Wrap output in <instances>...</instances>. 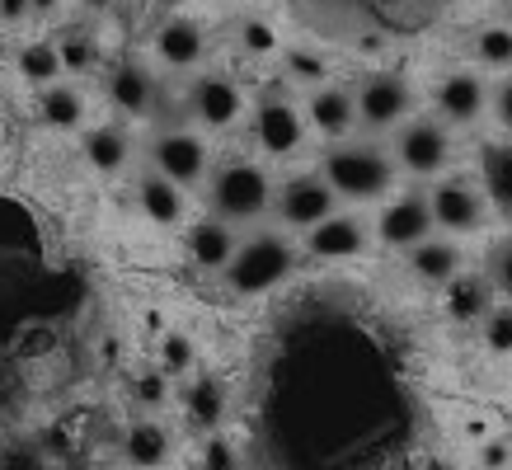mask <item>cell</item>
Wrapping results in <instances>:
<instances>
[{
  "label": "cell",
  "instance_id": "f35d334b",
  "mask_svg": "<svg viewBox=\"0 0 512 470\" xmlns=\"http://www.w3.org/2000/svg\"><path fill=\"white\" fill-rule=\"evenodd\" d=\"M29 15H33L29 0H0V19H5V24H24Z\"/></svg>",
  "mask_w": 512,
  "mask_h": 470
},
{
  "label": "cell",
  "instance_id": "7402d4cb",
  "mask_svg": "<svg viewBox=\"0 0 512 470\" xmlns=\"http://www.w3.org/2000/svg\"><path fill=\"white\" fill-rule=\"evenodd\" d=\"M109 99L118 113H146L151 109V99H156V80H151V71L137 62H123L113 66L109 76Z\"/></svg>",
  "mask_w": 512,
  "mask_h": 470
},
{
  "label": "cell",
  "instance_id": "603a6c76",
  "mask_svg": "<svg viewBox=\"0 0 512 470\" xmlns=\"http://www.w3.org/2000/svg\"><path fill=\"white\" fill-rule=\"evenodd\" d=\"M132 156V141H127L123 127H94L85 132V160H90L99 174H118Z\"/></svg>",
  "mask_w": 512,
  "mask_h": 470
},
{
  "label": "cell",
  "instance_id": "5bb4252c",
  "mask_svg": "<svg viewBox=\"0 0 512 470\" xmlns=\"http://www.w3.org/2000/svg\"><path fill=\"white\" fill-rule=\"evenodd\" d=\"M306 250L315 259H353V254L367 250V226L348 217V212H334V217H325L320 226L306 231Z\"/></svg>",
  "mask_w": 512,
  "mask_h": 470
},
{
  "label": "cell",
  "instance_id": "484cf974",
  "mask_svg": "<svg viewBox=\"0 0 512 470\" xmlns=\"http://www.w3.org/2000/svg\"><path fill=\"white\" fill-rule=\"evenodd\" d=\"M38 118H43L47 127H57V132L80 127V118H85V99H80L71 85H47L43 99H38Z\"/></svg>",
  "mask_w": 512,
  "mask_h": 470
},
{
  "label": "cell",
  "instance_id": "74e56055",
  "mask_svg": "<svg viewBox=\"0 0 512 470\" xmlns=\"http://www.w3.org/2000/svg\"><path fill=\"white\" fill-rule=\"evenodd\" d=\"M494 118H498V123H503V127H508V132H512V76H508V80H503V85H498V90H494Z\"/></svg>",
  "mask_w": 512,
  "mask_h": 470
},
{
  "label": "cell",
  "instance_id": "d4e9b609",
  "mask_svg": "<svg viewBox=\"0 0 512 470\" xmlns=\"http://www.w3.org/2000/svg\"><path fill=\"white\" fill-rule=\"evenodd\" d=\"M19 76L29 80V85H57V76H66L62 66V47L47 43V38H38V43H29L24 52H19Z\"/></svg>",
  "mask_w": 512,
  "mask_h": 470
},
{
  "label": "cell",
  "instance_id": "8992f818",
  "mask_svg": "<svg viewBox=\"0 0 512 470\" xmlns=\"http://www.w3.org/2000/svg\"><path fill=\"white\" fill-rule=\"evenodd\" d=\"M414 104V90H409V80L404 76H367L362 80V90H357V123L372 127V132H386V127H400L404 113Z\"/></svg>",
  "mask_w": 512,
  "mask_h": 470
},
{
  "label": "cell",
  "instance_id": "836d02e7",
  "mask_svg": "<svg viewBox=\"0 0 512 470\" xmlns=\"http://www.w3.org/2000/svg\"><path fill=\"white\" fill-rule=\"evenodd\" d=\"M240 38H245L249 52H273V47H278V38H273V29H268L264 19H245V24H240Z\"/></svg>",
  "mask_w": 512,
  "mask_h": 470
},
{
  "label": "cell",
  "instance_id": "d6a6232c",
  "mask_svg": "<svg viewBox=\"0 0 512 470\" xmlns=\"http://www.w3.org/2000/svg\"><path fill=\"white\" fill-rule=\"evenodd\" d=\"M287 71L296 80H325V57H315V52H287Z\"/></svg>",
  "mask_w": 512,
  "mask_h": 470
},
{
  "label": "cell",
  "instance_id": "ffe728a7",
  "mask_svg": "<svg viewBox=\"0 0 512 470\" xmlns=\"http://www.w3.org/2000/svg\"><path fill=\"white\" fill-rule=\"evenodd\" d=\"M306 113H311V127H315V132H325V137H343V132L357 123V94L325 85V90L311 94Z\"/></svg>",
  "mask_w": 512,
  "mask_h": 470
},
{
  "label": "cell",
  "instance_id": "e575fe53",
  "mask_svg": "<svg viewBox=\"0 0 512 470\" xmlns=\"http://www.w3.org/2000/svg\"><path fill=\"white\" fill-rule=\"evenodd\" d=\"M0 470H47V461L38 447H15V452L0 456Z\"/></svg>",
  "mask_w": 512,
  "mask_h": 470
},
{
  "label": "cell",
  "instance_id": "4fadbf2b",
  "mask_svg": "<svg viewBox=\"0 0 512 470\" xmlns=\"http://www.w3.org/2000/svg\"><path fill=\"white\" fill-rule=\"evenodd\" d=\"M245 109V99L235 90V80L226 76H198L193 90H188V113L198 118L202 127H231Z\"/></svg>",
  "mask_w": 512,
  "mask_h": 470
},
{
  "label": "cell",
  "instance_id": "d590c367",
  "mask_svg": "<svg viewBox=\"0 0 512 470\" xmlns=\"http://www.w3.org/2000/svg\"><path fill=\"white\" fill-rule=\"evenodd\" d=\"M480 461H484V470H508L512 466V442L508 438L484 442V447H480Z\"/></svg>",
  "mask_w": 512,
  "mask_h": 470
},
{
  "label": "cell",
  "instance_id": "f546056e",
  "mask_svg": "<svg viewBox=\"0 0 512 470\" xmlns=\"http://www.w3.org/2000/svg\"><path fill=\"white\" fill-rule=\"evenodd\" d=\"M480 325H484V348L494 358H512V301L508 306H494Z\"/></svg>",
  "mask_w": 512,
  "mask_h": 470
},
{
  "label": "cell",
  "instance_id": "3957f363",
  "mask_svg": "<svg viewBox=\"0 0 512 470\" xmlns=\"http://www.w3.org/2000/svg\"><path fill=\"white\" fill-rule=\"evenodd\" d=\"M268 203H273V184L259 165L231 160L212 174V207L221 221H254L268 212Z\"/></svg>",
  "mask_w": 512,
  "mask_h": 470
},
{
  "label": "cell",
  "instance_id": "8d00e7d4",
  "mask_svg": "<svg viewBox=\"0 0 512 470\" xmlns=\"http://www.w3.org/2000/svg\"><path fill=\"white\" fill-rule=\"evenodd\" d=\"M494 287L512 301V245H503V250L494 254Z\"/></svg>",
  "mask_w": 512,
  "mask_h": 470
},
{
  "label": "cell",
  "instance_id": "4dcf8cb0",
  "mask_svg": "<svg viewBox=\"0 0 512 470\" xmlns=\"http://www.w3.org/2000/svg\"><path fill=\"white\" fill-rule=\"evenodd\" d=\"M57 47H62L66 76H85V71H94V62H99V47H94V38H85V33H66V38H57Z\"/></svg>",
  "mask_w": 512,
  "mask_h": 470
},
{
  "label": "cell",
  "instance_id": "44dd1931",
  "mask_svg": "<svg viewBox=\"0 0 512 470\" xmlns=\"http://www.w3.org/2000/svg\"><path fill=\"white\" fill-rule=\"evenodd\" d=\"M137 203L156 226H179V221H184V188L156 170L137 184Z\"/></svg>",
  "mask_w": 512,
  "mask_h": 470
},
{
  "label": "cell",
  "instance_id": "83f0119b",
  "mask_svg": "<svg viewBox=\"0 0 512 470\" xmlns=\"http://www.w3.org/2000/svg\"><path fill=\"white\" fill-rule=\"evenodd\" d=\"M156 367H160V372H170V376H193V372H198V353H193V344H188V334L170 329V334L160 339Z\"/></svg>",
  "mask_w": 512,
  "mask_h": 470
},
{
  "label": "cell",
  "instance_id": "d6986e66",
  "mask_svg": "<svg viewBox=\"0 0 512 470\" xmlns=\"http://www.w3.org/2000/svg\"><path fill=\"white\" fill-rule=\"evenodd\" d=\"M409 268H414V278L428 282V287H447L456 273H461V250L451 245V240H423L409 250Z\"/></svg>",
  "mask_w": 512,
  "mask_h": 470
},
{
  "label": "cell",
  "instance_id": "52a82bcc",
  "mask_svg": "<svg viewBox=\"0 0 512 470\" xmlns=\"http://www.w3.org/2000/svg\"><path fill=\"white\" fill-rule=\"evenodd\" d=\"M179 409H184V423L207 438V433H221V423L231 414V391H226V381L217 372H193L184 381V391H179Z\"/></svg>",
  "mask_w": 512,
  "mask_h": 470
},
{
  "label": "cell",
  "instance_id": "e0dca14e",
  "mask_svg": "<svg viewBox=\"0 0 512 470\" xmlns=\"http://www.w3.org/2000/svg\"><path fill=\"white\" fill-rule=\"evenodd\" d=\"M235 235H231V221L221 217H202L198 226H188V259L198 268H226L235 259Z\"/></svg>",
  "mask_w": 512,
  "mask_h": 470
},
{
  "label": "cell",
  "instance_id": "b9f144b4",
  "mask_svg": "<svg viewBox=\"0 0 512 470\" xmlns=\"http://www.w3.org/2000/svg\"><path fill=\"white\" fill-rule=\"evenodd\" d=\"M160 5H184V0H160Z\"/></svg>",
  "mask_w": 512,
  "mask_h": 470
},
{
  "label": "cell",
  "instance_id": "9a60e30c",
  "mask_svg": "<svg viewBox=\"0 0 512 470\" xmlns=\"http://www.w3.org/2000/svg\"><path fill=\"white\" fill-rule=\"evenodd\" d=\"M489 94H484V80L470 76V71H451L442 85H437V113L456 127H470L484 113Z\"/></svg>",
  "mask_w": 512,
  "mask_h": 470
},
{
  "label": "cell",
  "instance_id": "7bdbcfd3",
  "mask_svg": "<svg viewBox=\"0 0 512 470\" xmlns=\"http://www.w3.org/2000/svg\"><path fill=\"white\" fill-rule=\"evenodd\" d=\"M508 24H512V0H508Z\"/></svg>",
  "mask_w": 512,
  "mask_h": 470
},
{
  "label": "cell",
  "instance_id": "ac0fdd59",
  "mask_svg": "<svg viewBox=\"0 0 512 470\" xmlns=\"http://www.w3.org/2000/svg\"><path fill=\"white\" fill-rule=\"evenodd\" d=\"M489 311H494V287L484 278L456 273V278L447 282V315L456 325H475V320H484Z\"/></svg>",
  "mask_w": 512,
  "mask_h": 470
},
{
  "label": "cell",
  "instance_id": "277c9868",
  "mask_svg": "<svg viewBox=\"0 0 512 470\" xmlns=\"http://www.w3.org/2000/svg\"><path fill=\"white\" fill-rule=\"evenodd\" d=\"M334 203H339V193L329 188L325 174H292L278 188V217L296 231H311L325 217H334Z\"/></svg>",
  "mask_w": 512,
  "mask_h": 470
},
{
  "label": "cell",
  "instance_id": "ba28073f",
  "mask_svg": "<svg viewBox=\"0 0 512 470\" xmlns=\"http://www.w3.org/2000/svg\"><path fill=\"white\" fill-rule=\"evenodd\" d=\"M118 452H123L127 470H165L174 461V428L156 414H141L123 428Z\"/></svg>",
  "mask_w": 512,
  "mask_h": 470
},
{
  "label": "cell",
  "instance_id": "ab89813d",
  "mask_svg": "<svg viewBox=\"0 0 512 470\" xmlns=\"http://www.w3.org/2000/svg\"><path fill=\"white\" fill-rule=\"evenodd\" d=\"M29 5H33V15H52V10H57L62 0H29Z\"/></svg>",
  "mask_w": 512,
  "mask_h": 470
},
{
  "label": "cell",
  "instance_id": "ee69618b",
  "mask_svg": "<svg viewBox=\"0 0 512 470\" xmlns=\"http://www.w3.org/2000/svg\"><path fill=\"white\" fill-rule=\"evenodd\" d=\"M508 470H512V466H508Z\"/></svg>",
  "mask_w": 512,
  "mask_h": 470
},
{
  "label": "cell",
  "instance_id": "2e32d148",
  "mask_svg": "<svg viewBox=\"0 0 512 470\" xmlns=\"http://www.w3.org/2000/svg\"><path fill=\"white\" fill-rule=\"evenodd\" d=\"M202 52H207V38L193 19H165L156 29V57L174 71H188V66L202 62Z\"/></svg>",
  "mask_w": 512,
  "mask_h": 470
},
{
  "label": "cell",
  "instance_id": "1f68e13d",
  "mask_svg": "<svg viewBox=\"0 0 512 470\" xmlns=\"http://www.w3.org/2000/svg\"><path fill=\"white\" fill-rule=\"evenodd\" d=\"M132 391H137V405L141 409H160L165 400H170V372L151 367V372L132 376Z\"/></svg>",
  "mask_w": 512,
  "mask_h": 470
},
{
  "label": "cell",
  "instance_id": "7c38bea8",
  "mask_svg": "<svg viewBox=\"0 0 512 470\" xmlns=\"http://www.w3.org/2000/svg\"><path fill=\"white\" fill-rule=\"evenodd\" d=\"M254 137L264 146L268 156H292L301 137H306V123H301V113L282 99V94H268L259 113H254Z\"/></svg>",
  "mask_w": 512,
  "mask_h": 470
},
{
  "label": "cell",
  "instance_id": "9c48e42d",
  "mask_svg": "<svg viewBox=\"0 0 512 470\" xmlns=\"http://www.w3.org/2000/svg\"><path fill=\"white\" fill-rule=\"evenodd\" d=\"M433 203L423 198V193H409V198H395V203L381 212V221H376V235H381V245H390V250H414V245H423L428 235H433Z\"/></svg>",
  "mask_w": 512,
  "mask_h": 470
},
{
  "label": "cell",
  "instance_id": "7a4b0ae2",
  "mask_svg": "<svg viewBox=\"0 0 512 470\" xmlns=\"http://www.w3.org/2000/svg\"><path fill=\"white\" fill-rule=\"evenodd\" d=\"M292 268H296L292 240L273 231H259L235 250V259L221 273H226V287H231L235 297H259V292H273Z\"/></svg>",
  "mask_w": 512,
  "mask_h": 470
},
{
  "label": "cell",
  "instance_id": "cb8c5ba5",
  "mask_svg": "<svg viewBox=\"0 0 512 470\" xmlns=\"http://www.w3.org/2000/svg\"><path fill=\"white\" fill-rule=\"evenodd\" d=\"M484 193L498 212L512 217V141H498L484 151Z\"/></svg>",
  "mask_w": 512,
  "mask_h": 470
},
{
  "label": "cell",
  "instance_id": "4316f807",
  "mask_svg": "<svg viewBox=\"0 0 512 470\" xmlns=\"http://www.w3.org/2000/svg\"><path fill=\"white\" fill-rule=\"evenodd\" d=\"M193 470H245V456L235 452V442L226 433H207V438H198Z\"/></svg>",
  "mask_w": 512,
  "mask_h": 470
},
{
  "label": "cell",
  "instance_id": "8fae6325",
  "mask_svg": "<svg viewBox=\"0 0 512 470\" xmlns=\"http://www.w3.org/2000/svg\"><path fill=\"white\" fill-rule=\"evenodd\" d=\"M428 203H433V221L451 235H470L484 226V198H480V188H470L466 179L437 184L428 193Z\"/></svg>",
  "mask_w": 512,
  "mask_h": 470
},
{
  "label": "cell",
  "instance_id": "60d3db41",
  "mask_svg": "<svg viewBox=\"0 0 512 470\" xmlns=\"http://www.w3.org/2000/svg\"><path fill=\"white\" fill-rule=\"evenodd\" d=\"M85 5H90V10H109L113 0H85Z\"/></svg>",
  "mask_w": 512,
  "mask_h": 470
},
{
  "label": "cell",
  "instance_id": "5b68a950",
  "mask_svg": "<svg viewBox=\"0 0 512 470\" xmlns=\"http://www.w3.org/2000/svg\"><path fill=\"white\" fill-rule=\"evenodd\" d=\"M447 160H451V137L442 123L414 118V123L400 127V137H395V165H400V170L428 179V174H437Z\"/></svg>",
  "mask_w": 512,
  "mask_h": 470
},
{
  "label": "cell",
  "instance_id": "6da1fadb",
  "mask_svg": "<svg viewBox=\"0 0 512 470\" xmlns=\"http://www.w3.org/2000/svg\"><path fill=\"white\" fill-rule=\"evenodd\" d=\"M320 174L329 179V188L348 198V203H372V198H386L390 184H395V160L372 146V141H339L325 151V165Z\"/></svg>",
  "mask_w": 512,
  "mask_h": 470
},
{
  "label": "cell",
  "instance_id": "f1b7e54d",
  "mask_svg": "<svg viewBox=\"0 0 512 470\" xmlns=\"http://www.w3.org/2000/svg\"><path fill=\"white\" fill-rule=\"evenodd\" d=\"M475 52H480L484 66L508 71L512 66V24H489V29H480L475 33Z\"/></svg>",
  "mask_w": 512,
  "mask_h": 470
},
{
  "label": "cell",
  "instance_id": "30bf717a",
  "mask_svg": "<svg viewBox=\"0 0 512 470\" xmlns=\"http://www.w3.org/2000/svg\"><path fill=\"white\" fill-rule=\"evenodd\" d=\"M151 165H156V174H165V179H174L179 188H188L207 174V146H202V137L174 127V132H160V137L151 141Z\"/></svg>",
  "mask_w": 512,
  "mask_h": 470
}]
</instances>
